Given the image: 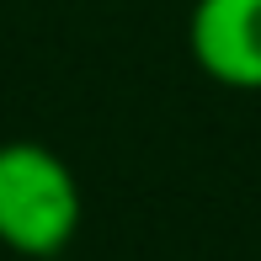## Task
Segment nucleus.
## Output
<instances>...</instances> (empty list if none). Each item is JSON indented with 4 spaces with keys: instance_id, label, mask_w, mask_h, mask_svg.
<instances>
[{
    "instance_id": "nucleus-2",
    "label": "nucleus",
    "mask_w": 261,
    "mask_h": 261,
    "mask_svg": "<svg viewBox=\"0 0 261 261\" xmlns=\"http://www.w3.org/2000/svg\"><path fill=\"white\" fill-rule=\"evenodd\" d=\"M187 54L213 86L261 91V0H192Z\"/></svg>"
},
{
    "instance_id": "nucleus-1",
    "label": "nucleus",
    "mask_w": 261,
    "mask_h": 261,
    "mask_svg": "<svg viewBox=\"0 0 261 261\" xmlns=\"http://www.w3.org/2000/svg\"><path fill=\"white\" fill-rule=\"evenodd\" d=\"M86 219L80 176L38 139L0 144V245L27 261H54L75 245Z\"/></svg>"
}]
</instances>
